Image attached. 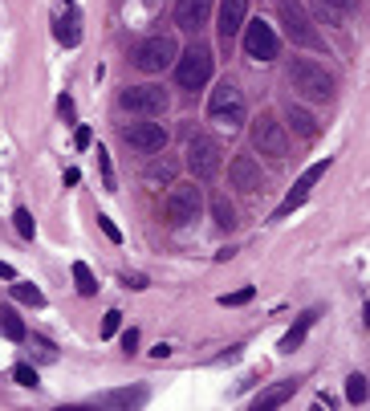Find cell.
I'll use <instances>...</instances> for the list:
<instances>
[{
	"instance_id": "603a6c76",
	"label": "cell",
	"mask_w": 370,
	"mask_h": 411,
	"mask_svg": "<svg viewBox=\"0 0 370 411\" xmlns=\"http://www.w3.org/2000/svg\"><path fill=\"white\" fill-rule=\"evenodd\" d=\"M74 281H78V294L81 297H94L98 294V277L90 273V265H86V261H74Z\"/></svg>"
},
{
	"instance_id": "44dd1931",
	"label": "cell",
	"mask_w": 370,
	"mask_h": 411,
	"mask_svg": "<svg viewBox=\"0 0 370 411\" xmlns=\"http://www.w3.org/2000/svg\"><path fill=\"white\" fill-rule=\"evenodd\" d=\"M0 334L8 338V342H21L25 338V322H21V313L13 306H0Z\"/></svg>"
},
{
	"instance_id": "ac0fdd59",
	"label": "cell",
	"mask_w": 370,
	"mask_h": 411,
	"mask_svg": "<svg viewBox=\"0 0 370 411\" xmlns=\"http://www.w3.org/2000/svg\"><path fill=\"white\" fill-rule=\"evenodd\" d=\"M102 407H139L146 403V387H127V391H106L98 399Z\"/></svg>"
},
{
	"instance_id": "5bb4252c",
	"label": "cell",
	"mask_w": 370,
	"mask_h": 411,
	"mask_svg": "<svg viewBox=\"0 0 370 411\" xmlns=\"http://www.w3.org/2000/svg\"><path fill=\"white\" fill-rule=\"evenodd\" d=\"M228 175H232V187H241V192H260V163L253 155H236L232 167H228Z\"/></svg>"
},
{
	"instance_id": "9a60e30c",
	"label": "cell",
	"mask_w": 370,
	"mask_h": 411,
	"mask_svg": "<svg viewBox=\"0 0 370 411\" xmlns=\"http://www.w3.org/2000/svg\"><path fill=\"white\" fill-rule=\"evenodd\" d=\"M212 0H175V25L179 29H200L208 21Z\"/></svg>"
},
{
	"instance_id": "9c48e42d",
	"label": "cell",
	"mask_w": 370,
	"mask_h": 411,
	"mask_svg": "<svg viewBox=\"0 0 370 411\" xmlns=\"http://www.w3.org/2000/svg\"><path fill=\"white\" fill-rule=\"evenodd\" d=\"M187 167H192L195 180H212L220 171V143L208 139V134H195L187 143Z\"/></svg>"
},
{
	"instance_id": "8d00e7d4",
	"label": "cell",
	"mask_w": 370,
	"mask_h": 411,
	"mask_svg": "<svg viewBox=\"0 0 370 411\" xmlns=\"http://www.w3.org/2000/svg\"><path fill=\"white\" fill-rule=\"evenodd\" d=\"M151 180H171V163H163V167H151Z\"/></svg>"
},
{
	"instance_id": "484cf974",
	"label": "cell",
	"mask_w": 370,
	"mask_h": 411,
	"mask_svg": "<svg viewBox=\"0 0 370 411\" xmlns=\"http://www.w3.org/2000/svg\"><path fill=\"white\" fill-rule=\"evenodd\" d=\"M346 399L358 403V407L366 403V375H350V378H346Z\"/></svg>"
},
{
	"instance_id": "74e56055",
	"label": "cell",
	"mask_w": 370,
	"mask_h": 411,
	"mask_svg": "<svg viewBox=\"0 0 370 411\" xmlns=\"http://www.w3.org/2000/svg\"><path fill=\"white\" fill-rule=\"evenodd\" d=\"M0 277H4V281H16V269L8 261H0Z\"/></svg>"
},
{
	"instance_id": "ab89813d",
	"label": "cell",
	"mask_w": 370,
	"mask_h": 411,
	"mask_svg": "<svg viewBox=\"0 0 370 411\" xmlns=\"http://www.w3.org/2000/svg\"><path fill=\"white\" fill-rule=\"evenodd\" d=\"M65 4H74V0H65Z\"/></svg>"
},
{
	"instance_id": "d4e9b609",
	"label": "cell",
	"mask_w": 370,
	"mask_h": 411,
	"mask_svg": "<svg viewBox=\"0 0 370 411\" xmlns=\"http://www.w3.org/2000/svg\"><path fill=\"white\" fill-rule=\"evenodd\" d=\"M212 216H216V224H220V228H232V224H236V208H232L224 196L212 199Z\"/></svg>"
},
{
	"instance_id": "f1b7e54d",
	"label": "cell",
	"mask_w": 370,
	"mask_h": 411,
	"mask_svg": "<svg viewBox=\"0 0 370 411\" xmlns=\"http://www.w3.org/2000/svg\"><path fill=\"white\" fill-rule=\"evenodd\" d=\"M98 167H102V180H106V192H114V171H110V155H106V147H98Z\"/></svg>"
},
{
	"instance_id": "d6986e66",
	"label": "cell",
	"mask_w": 370,
	"mask_h": 411,
	"mask_svg": "<svg viewBox=\"0 0 370 411\" xmlns=\"http://www.w3.org/2000/svg\"><path fill=\"white\" fill-rule=\"evenodd\" d=\"M313 4H318V17L325 25H342L350 17V8H354V0H313Z\"/></svg>"
},
{
	"instance_id": "4fadbf2b",
	"label": "cell",
	"mask_w": 370,
	"mask_h": 411,
	"mask_svg": "<svg viewBox=\"0 0 370 411\" xmlns=\"http://www.w3.org/2000/svg\"><path fill=\"white\" fill-rule=\"evenodd\" d=\"M244 13H248V0H220V41H232V37L244 29Z\"/></svg>"
},
{
	"instance_id": "7402d4cb",
	"label": "cell",
	"mask_w": 370,
	"mask_h": 411,
	"mask_svg": "<svg viewBox=\"0 0 370 411\" xmlns=\"http://www.w3.org/2000/svg\"><path fill=\"white\" fill-rule=\"evenodd\" d=\"M289 127H293V134L313 139V134H318V118L309 115V110H301V106H289Z\"/></svg>"
},
{
	"instance_id": "8992f818",
	"label": "cell",
	"mask_w": 370,
	"mask_h": 411,
	"mask_svg": "<svg viewBox=\"0 0 370 411\" xmlns=\"http://www.w3.org/2000/svg\"><path fill=\"white\" fill-rule=\"evenodd\" d=\"M167 90L163 86H130V90H122L118 94V106L122 110H130V115H143V118H155L167 110Z\"/></svg>"
},
{
	"instance_id": "277c9868",
	"label": "cell",
	"mask_w": 370,
	"mask_h": 411,
	"mask_svg": "<svg viewBox=\"0 0 370 411\" xmlns=\"http://www.w3.org/2000/svg\"><path fill=\"white\" fill-rule=\"evenodd\" d=\"M212 66H216V57L208 45H192L183 57H175V82L183 90H200L212 78Z\"/></svg>"
},
{
	"instance_id": "5b68a950",
	"label": "cell",
	"mask_w": 370,
	"mask_h": 411,
	"mask_svg": "<svg viewBox=\"0 0 370 411\" xmlns=\"http://www.w3.org/2000/svg\"><path fill=\"white\" fill-rule=\"evenodd\" d=\"M208 115L212 122H220V127H241L244 122V98H241V90L232 82H220L216 90H212V102H208Z\"/></svg>"
},
{
	"instance_id": "e0dca14e",
	"label": "cell",
	"mask_w": 370,
	"mask_h": 411,
	"mask_svg": "<svg viewBox=\"0 0 370 411\" xmlns=\"http://www.w3.org/2000/svg\"><path fill=\"white\" fill-rule=\"evenodd\" d=\"M293 391H297V383H293V378H285V383H277V387H269V391H260L257 399H253V407H257V411L281 407L285 399H293Z\"/></svg>"
},
{
	"instance_id": "f546056e",
	"label": "cell",
	"mask_w": 370,
	"mask_h": 411,
	"mask_svg": "<svg viewBox=\"0 0 370 411\" xmlns=\"http://www.w3.org/2000/svg\"><path fill=\"white\" fill-rule=\"evenodd\" d=\"M13 378L21 383V387H37V371H33L29 362H21V366L13 371Z\"/></svg>"
},
{
	"instance_id": "e575fe53",
	"label": "cell",
	"mask_w": 370,
	"mask_h": 411,
	"mask_svg": "<svg viewBox=\"0 0 370 411\" xmlns=\"http://www.w3.org/2000/svg\"><path fill=\"white\" fill-rule=\"evenodd\" d=\"M90 139H94L90 127H78V131H74V147H90Z\"/></svg>"
},
{
	"instance_id": "ba28073f",
	"label": "cell",
	"mask_w": 370,
	"mask_h": 411,
	"mask_svg": "<svg viewBox=\"0 0 370 411\" xmlns=\"http://www.w3.org/2000/svg\"><path fill=\"white\" fill-rule=\"evenodd\" d=\"M277 17H281V25H285V33H289L293 45H322V37H318V29L309 25L306 8H301V0H281L277 4Z\"/></svg>"
},
{
	"instance_id": "2e32d148",
	"label": "cell",
	"mask_w": 370,
	"mask_h": 411,
	"mask_svg": "<svg viewBox=\"0 0 370 411\" xmlns=\"http://www.w3.org/2000/svg\"><path fill=\"white\" fill-rule=\"evenodd\" d=\"M53 37H57L62 45H69V50H74V45L81 41V17L74 13V8H69L65 17H57V21H53Z\"/></svg>"
},
{
	"instance_id": "83f0119b",
	"label": "cell",
	"mask_w": 370,
	"mask_h": 411,
	"mask_svg": "<svg viewBox=\"0 0 370 411\" xmlns=\"http://www.w3.org/2000/svg\"><path fill=\"white\" fill-rule=\"evenodd\" d=\"M253 297H257V289H253V285H244V289H236V294H224V297H220V306H248Z\"/></svg>"
},
{
	"instance_id": "6da1fadb",
	"label": "cell",
	"mask_w": 370,
	"mask_h": 411,
	"mask_svg": "<svg viewBox=\"0 0 370 411\" xmlns=\"http://www.w3.org/2000/svg\"><path fill=\"white\" fill-rule=\"evenodd\" d=\"M175 37L171 33H155V37H146V41H139L134 45V69H143V74H163V69L175 62Z\"/></svg>"
},
{
	"instance_id": "4316f807",
	"label": "cell",
	"mask_w": 370,
	"mask_h": 411,
	"mask_svg": "<svg viewBox=\"0 0 370 411\" xmlns=\"http://www.w3.org/2000/svg\"><path fill=\"white\" fill-rule=\"evenodd\" d=\"M16 232H21V236H25V241H33V236H37V220H33V212L29 208H16Z\"/></svg>"
},
{
	"instance_id": "8fae6325",
	"label": "cell",
	"mask_w": 370,
	"mask_h": 411,
	"mask_svg": "<svg viewBox=\"0 0 370 411\" xmlns=\"http://www.w3.org/2000/svg\"><path fill=\"white\" fill-rule=\"evenodd\" d=\"M277 33L265 25V21H253V25H244V53L248 57H257V62H273L277 57Z\"/></svg>"
},
{
	"instance_id": "f35d334b",
	"label": "cell",
	"mask_w": 370,
	"mask_h": 411,
	"mask_svg": "<svg viewBox=\"0 0 370 411\" xmlns=\"http://www.w3.org/2000/svg\"><path fill=\"white\" fill-rule=\"evenodd\" d=\"M127 285H130V289H146V277H139V273H134V277H127Z\"/></svg>"
},
{
	"instance_id": "836d02e7",
	"label": "cell",
	"mask_w": 370,
	"mask_h": 411,
	"mask_svg": "<svg viewBox=\"0 0 370 411\" xmlns=\"http://www.w3.org/2000/svg\"><path fill=\"white\" fill-rule=\"evenodd\" d=\"M33 346H37V354H41L45 362H53V359H57V350H53V346H49L45 338H33Z\"/></svg>"
},
{
	"instance_id": "30bf717a",
	"label": "cell",
	"mask_w": 370,
	"mask_h": 411,
	"mask_svg": "<svg viewBox=\"0 0 370 411\" xmlns=\"http://www.w3.org/2000/svg\"><path fill=\"white\" fill-rule=\"evenodd\" d=\"M122 143H130L143 155H155L167 147V131H163V122H130V127H122Z\"/></svg>"
},
{
	"instance_id": "4dcf8cb0",
	"label": "cell",
	"mask_w": 370,
	"mask_h": 411,
	"mask_svg": "<svg viewBox=\"0 0 370 411\" xmlns=\"http://www.w3.org/2000/svg\"><path fill=\"white\" fill-rule=\"evenodd\" d=\"M98 228H102V232H106V236H110V241H114V245H118V241H122V232H118V224H114V220H110V216H98Z\"/></svg>"
},
{
	"instance_id": "d6a6232c",
	"label": "cell",
	"mask_w": 370,
	"mask_h": 411,
	"mask_svg": "<svg viewBox=\"0 0 370 411\" xmlns=\"http://www.w3.org/2000/svg\"><path fill=\"white\" fill-rule=\"evenodd\" d=\"M57 115H62L65 122H74V115H78V110H74V98H65L62 94V98H57Z\"/></svg>"
},
{
	"instance_id": "3957f363",
	"label": "cell",
	"mask_w": 370,
	"mask_h": 411,
	"mask_svg": "<svg viewBox=\"0 0 370 411\" xmlns=\"http://www.w3.org/2000/svg\"><path fill=\"white\" fill-rule=\"evenodd\" d=\"M200 208H204V196H200L195 183H179V187H171L167 199H163V216H167V224H175V228L192 224L195 216H200Z\"/></svg>"
},
{
	"instance_id": "7c38bea8",
	"label": "cell",
	"mask_w": 370,
	"mask_h": 411,
	"mask_svg": "<svg viewBox=\"0 0 370 411\" xmlns=\"http://www.w3.org/2000/svg\"><path fill=\"white\" fill-rule=\"evenodd\" d=\"M325 171H330V159H322V163H313V167H309L306 175H301L297 183H293V192H289V196L281 199V208H277V220H281V216H289L293 208H301V204H306V196L313 192V183L322 180Z\"/></svg>"
},
{
	"instance_id": "ffe728a7",
	"label": "cell",
	"mask_w": 370,
	"mask_h": 411,
	"mask_svg": "<svg viewBox=\"0 0 370 411\" xmlns=\"http://www.w3.org/2000/svg\"><path fill=\"white\" fill-rule=\"evenodd\" d=\"M313 322H318V313H313V310H309V313H301V318H297V326H293L289 334L281 338V350H285V354H293L297 346L306 342V334H309V326H313Z\"/></svg>"
},
{
	"instance_id": "1f68e13d",
	"label": "cell",
	"mask_w": 370,
	"mask_h": 411,
	"mask_svg": "<svg viewBox=\"0 0 370 411\" xmlns=\"http://www.w3.org/2000/svg\"><path fill=\"white\" fill-rule=\"evenodd\" d=\"M118 318H122L118 310H110L106 318H102V338H110V334H118Z\"/></svg>"
},
{
	"instance_id": "d590c367",
	"label": "cell",
	"mask_w": 370,
	"mask_h": 411,
	"mask_svg": "<svg viewBox=\"0 0 370 411\" xmlns=\"http://www.w3.org/2000/svg\"><path fill=\"white\" fill-rule=\"evenodd\" d=\"M134 346H139V330L130 326L127 334H122V350H127V354H130V350H134Z\"/></svg>"
},
{
	"instance_id": "cb8c5ba5",
	"label": "cell",
	"mask_w": 370,
	"mask_h": 411,
	"mask_svg": "<svg viewBox=\"0 0 370 411\" xmlns=\"http://www.w3.org/2000/svg\"><path fill=\"white\" fill-rule=\"evenodd\" d=\"M13 297H16V301H25V306H33V310H37V306H45V294H41L37 285H29V281H16Z\"/></svg>"
},
{
	"instance_id": "7a4b0ae2",
	"label": "cell",
	"mask_w": 370,
	"mask_h": 411,
	"mask_svg": "<svg viewBox=\"0 0 370 411\" xmlns=\"http://www.w3.org/2000/svg\"><path fill=\"white\" fill-rule=\"evenodd\" d=\"M289 82L306 94V98L313 102H325V98H334V78L325 74L318 62H306V57H297L289 66Z\"/></svg>"
},
{
	"instance_id": "52a82bcc",
	"label": "cell",
	"mask_w": 370,
	"mask_h": 411,
	"mask_svg": "<svg viewBox=\"0 0 370 411\" xmlns=\"http://www.w3.org/2000/svg\"><path fill=\"white\" fill-rule=\"evenodd\" d=\"M253 147L260 155H269V159H285L289 155V134H285V127L273 115H260V118H253Z\"/></svg>"
}]
</instances>
